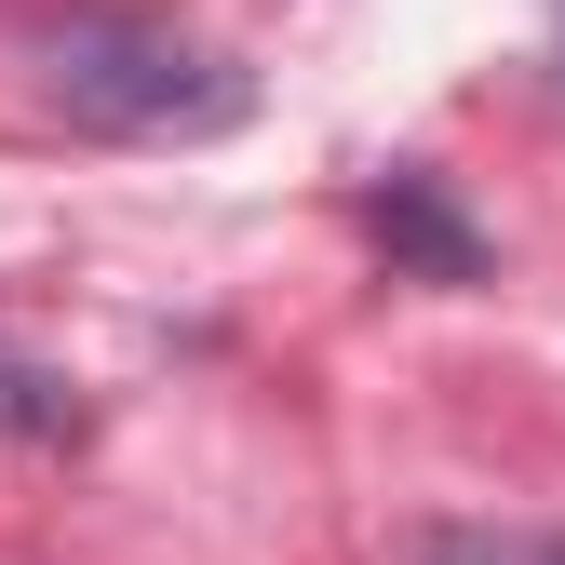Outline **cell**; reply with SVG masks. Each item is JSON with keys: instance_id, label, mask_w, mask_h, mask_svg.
<instances>
[{"instance_id": "1", "label": "cell", "mask_w": 565, "mask_h": 565, "mask_svg": "<svg viewBox=\"0 0 565 565\" xmlns=\"http://www.w3.org/2000/svg\"><path fill=\"white\" fill-rule=\"evenodd\" d=\"M41 95L108 149H202L256 121V67L175 14H67L41 41Z\"/></svg>"}, {"instance_id": "2", "label": "cell", "mask_w": 565, "mask_h": 565, "mask_svg": "<svg viewBox=\"0 0 565 565\" xmlns=\"http://www.w3.org/2000/svg\"><path fill=\"white\" fill-rule=\"evenodd\" d=\"M364 216H377V243L404 256V269H431V282H484V230L458 216V202H445V175H377L364 189Z\"/></svg>"}, {"instance_id": "3", "label": "cell", "mask_w": 565, "mask_h": 565, "mask_svg": "<svg viewBox=\"0 0 565 565\" xmlns=\"http://www.w3.org/2000/svg\"><path fill=\"white\" fill-rule=\"evenodd\" d=\"M95 431V404H82V377L54 364V350H28L14 323H0V445H28V458H54V445H82Z\"/></svg>"}, {"instance_id": "4", "label": "cell", "mask_w": 565, "mask_h": 565, "mask_svg": "<svg viewBox=\"0 0 565 565\" xmlns=\"http://www.w3.org/2000/svg\"><path fill=\"white\" fill-rule=\"evenodd\" d=\"M417 565H565V525H525V512H445V525H417Z\"/></svg>"}]
</instances>
